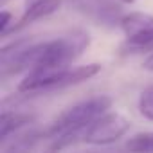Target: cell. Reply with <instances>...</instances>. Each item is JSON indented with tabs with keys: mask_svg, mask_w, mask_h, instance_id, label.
I'll return each instance as SVG.
<instances>
[{
	"mask_svg": "<svg viewBox=\"0 0 153 153\" xmlns=\"http://www.w3.org/2000/svg\"><path fill=\"white\" fill-rule=\"evenodd\" d=\"M101 72L99 63L78 65V67H52V68H38L27 72V76L18 83V94L22 96H36L45 92L61 90L72 85H79Z\"/></svg>",
	"mask_w": 153,
	"mask_h": 153,
	"instance_id": "3957f363",
	"label": "cell"
},
{
	"mask_svg": "<svg viewBox=\"0 0 153 153\" xmlns=\"http://www.w3.org/2000/svg\"><path fill=\"white\" fill-rule=\"evenodd\" d=\"M119 2H123V4H133L135 0H119Z\"/></svg>",
	"mask_w": 153,
	"mask_h": 153,
	"instance_id": "4fadbf2b",
	"label": "cell"
},
{
	"mask_svg": "<svg viewBox=\"0 0 153 153\" xmlns=\"http://www.w3.org/2000/svg\"><path fill=\"white\" fill-rule=\"evenodd\" d=\"M119 27L126 40L123 51L126 54L153 52V16L148 13H128L123 15Z\"/></svg>",
	"mask_w": 153,
	"mask_h": 153,
	"instance_id": "277c9868",
	"label": "cell"
},
{
	"mask_svg": "<svg viewBox=\"0 0 153 153\" xmlns=\"http://www.w3.org/2000/svg\"><path fill=\"white\" fill-rule=\"evenodd\" d=\"M34 119L29 114H22V112H9L7 108L2 110V115H0V142H6L11 135L22 131L27 124H31Z\"/></svg>",
	"mask_w": 153,
	"mask_h": 153,
	"instance_id": "ba28073f",
	"label": "cell"
},
{
	"mask_svg": "<svg viewBox=\"0 0 153 153\" xmlns=\"http://www.w3.org/2000/svg\"><path fill=\"white\" fill-rule=\"evenodd\" d=\"M112 106L110 96H94L76 103L58 115V119L45 130V139L51 140L49 149H63L76 140H81L83 131Z\"/></svg>",
	"mask_w": 153,
	"mask_h": 153,
	"instance_id": "7a4b0ae2",
	"label": "cell"
},
{
	"mask_svg": "<svg viewBox=\"0 0 153 153\" xmlns=\"http://www.w3.org/2000/svg\"><path fill=\"white\" fill-rule=\"evenodd\" d=\"M2 2H4V4H6V2H7V0H2Z\"/></svg>",
	"mask_w": 153,
	"mask_h": 153,
	"instance_id": "5bb4252c",
	"label": "cell"
},
{
	"mask_svg": "<svg viewBox=\"0 0 153 153\" xmlns=\"http://www.w3.org/2000/svg\"><path fill=\"white\" fill-rule=\"evenodd\" d=\"M124 148L130 149V151H139V153L153 151V131H142V133L131 135L126 140Z\"/></svg>",
	"mask_w": 153,
	"mask_h": 153,
	"instance_id": "9c48e42d",
	"label": "cell"
},
{
	"mask_svg": "<svg viewBox=\"0 0 153 153\" xmlns=\"http://www.w3.org/2000/svg\"><path fill=\"white\" fill-rule=\"evenodd\" d=\"M88 45L90 38L83 31H72L45 42H13L2 49V76L6 78L18 72L68 65L78 59L88 49Z\"/></svg>",
	"mask_w": 153,
	"mask_h": 153,
	"instance_id": "6da1fadb",
	"label": "cell"
},
{
	"mask_svg": "<svg viewBox=\"0 0 153 153\" xmlns=\"http://www.w3.org/2000/svg\"><path fill=\"white\" fill-rule=\"evenodd\" d=\"M15 24V18L11 16V13H7L6 9L2 11V20H0V33H2V36H7L11 27Z\"/></svg>",
	"mask_w": 153,
	"mask_h": 153,
	"instance_id": "8fae6325",
	"label": "cell"
},
{
	"mask_svg": "<svg viewBox=\"0 0 153 153\" xmlns=\"http://www.w3.org/2000/svg\"><path fill=\"white\" fill-rule=\"evenodd\" d=\"M139 112L144 119L153 121V87L146 88L139 97Z\"/></svg>",
	"mask_w": 153,
	"mask_h": 153,
	"instance_id": "30bf717a",
	"label": "cell"
},
{
	"mask_svg": "<svg viewBox=\"0 0 153 153\" xmlns=\"http://www.w3.org/2000/svg\"><path fill=\"white\" fill-rule=\"evenodd\" d=\"M61 2H63V0H34V2L24 11V15L13 24V27H11L9 33H16L20 29L31 25L36 20H42L45 16H51L52 13H56L61 7Z\"/></svg>",
	"mask_w": 153,
	"mask_h": 153,
	"instance_id": "52a82bcc",
	"label": "cell"
},
{
	"mask_svg": "<svg viewBox=\"0 0 153 153\" xmlns=\"http://www.w3.org/2000/svg\"><path fill=\"white\" fill-rule=\"evenodd\" d=\"M131 123L121 115V114H103L97 117L81 135V142L85 144H96V146H105L119 140L124 137L130 130Z\"/></svg>",
	"mask_w": 153,
	"mask_h": 153,
	"instance_id": "5b68a950",
	"label": "cell"
},
{
	"mask_svg": "<svg viewBox=\"0 0 153 153\" xmlns=\"http://www.w3.org/2000/svg\"><path fill=\"white\" fill-rule=\"evenodd\" d=\"M79 15L92 20L96 25L117 27L123 18L121 6L115 0H65Z\"/></svg>",
	"mask_w": 153,
	"mask_h": 153,
	"instance_id": "8992f818",
	"label": "cell"
},
{
	"mask_svg": "<svg viewBox=\"0 0 153 153\" xmlns=\"http://www.w3.org/2000/svg\"><path fill=\"white\" fill-rule=\"evenodd\" d=\"M142 67L146 68V70H153V52L144 59V63H142Z\"/></svg>",
	"mask_w": 153,
	"mask_h": 153,
	"instance_id": "7c38bea8",
	"label": "cell"
}]
</instances>
